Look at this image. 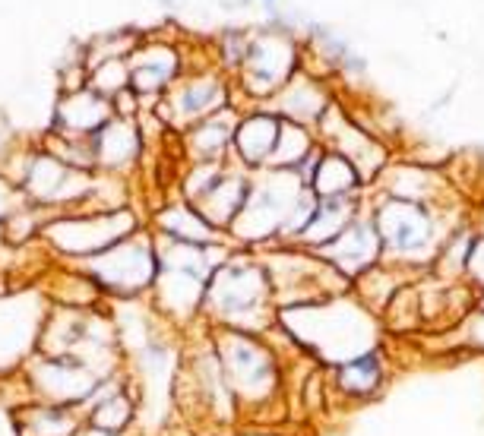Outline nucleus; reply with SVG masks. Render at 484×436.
Here are the masks:
<instances>
[{
	"instance_id": "nucleus-4",
	"label": "nucleus",
	"mask_w": 484,
	"mask_h": 436,
	"mask_svg": "<svg viewBox=\"0 0 484 436\" xmlns=\"http://www.w3.org/2000/svg\"><path fill=\"white\" fill-rule=\"evenodd\" d=\"M386 379H390V360L383 348L364 351L345 364L330 367V392H336L342 405H361V401L377 398Z\"/></svg>"
},
{
	"instance_id": "nucleus-5",
	"label": "nucleus",
	"mask_w": 484,
	"mask_h": 436,
	"mask_svg": "<svg viewBox=\"0 0 484 436\" xmlns=\"http://www.w3.org/2000/svg\"><path fill=\"white\" fill-rule=\"evenodd\" d=\"M326 260L332 263V269L351 282L361 278L364 272H371L377 265L380 253H383V243H380V231L377 224H364V222H351L342 234L332 243H326Z\"/></svg>"
},
{
	"instance_id": "nucleus-7",
	"label": "nucleus",
	"mask_w": 484,
	"mask_h": 436,
	"mask_svg": "<svg viewBox=\"0 0 484 436\" xmlns=\"http://www.w3.org/2000/svg\"><path fill=\"white\" fill-rule=\"evenodd\" d=\"M19 436H77L83 427V411L64 405H26L16 411Z\"/></svg>"
},
{
	"instance_id": "nucleus-11",
	"label": "nucleus",
	"mask_w": 484,
	"mask_h": 436,
	"mask_svg": "<svg viewBox=\"0 0 484 436\" xmlns=\"http://www.w3.org/2000/svg\"><path fill=\"white\" fill-rule=\"evenodd\" d=\"M77 436H120V433H108V430H101V427L83 424V427H79V433H77Z\"/></svg>"
},
{
	"instance_id": "nucleus-10",
	"label": "nucleus",
	"mask_w": 484,
	"mask_h": 436,
	"mask_svg": "<svg viewBox=\"0 0 484 436\" xmlns=\"http://www.w3.org/2000/svg\"><path fill=\"white\" fill-rule=\"evenodd\" d=\"M459 329H462V342L484 351V313H475V316L468 319L466 326H459Z\"/></svg>"
},
{
	"instance_id": "nucleus-13",
	"label": "nucleus",
	"mask_w": 484,
	"mask_h": 436,
	"mask_svg": "<svg viewBox=\"0 0 484 436\" xmlns=\"http://www.w3.org/2000/svg\"><path fill=\"white\" fill-rule=\"evenodd\" d=\"M475 313H484V291H478V297H475Z\"/></svg>"
},
{
	"instance_id": "nucleus-8",
	"label": "nucleus",
	"mask_w": 484,
	"mask_h": 436,
	"mask_svg": "<svg viewBox=\"0 0 484 436\" xmlns=\"http://www.w3.org/2000/svg\"><path fill=\"white\" fill-rule=\"evenodd\" d=\"M130 420H133V398L124 389H114L111 395H105L99 405H92L86 411V424L101 427V430H108V433H120Z\"/></svg>"
},
{
	"instance_id": "nucleus-1",
	"label": "nucleus",
	"mask_w": 484,
	"mask_h": 436,
	"mask_svg": "<svg viewBox=\"0 0 484 436\" xmlns=\"http://www.w3.org/2000/svg\"><path fill=\"white\" fill-rule=\"evenodd\" d=\"M225 379L237 398L241 418H263L285 398V360L269 335L215 329L209 326Z\"/></svg>"
},
{
	"instance_id": "nucleus-12",
	"label": "nucleus",
	"mask_w": 484,
	"mask_h": 436,
	"mask_svg": "<svg viewBox=\"0 0 484 436\" xmlns=\"http://www.w3.org/2000/svg\"><path fill=\"white\" fill-rule=\"evenodd\" d=\"M231 436H285V433H272V430H247V433H231Z\"/></svg>"
},
{
	"instance_id": "nucleus-6",
	"label": "nucleus",
	"mask_w": 484,
	"mask_h": 436,
	"mask_svg": "<svg viewBox=\"0 0 484 436\" xmlns=\"http://www.w3.org/2000/svg\"><path fill=\"white\" fill-rule=\"evenodd\" d=\"M380 243L399 260H415L427 247V215L415 202H396L386 218L380 215L377 222Z\"/></svg>"
},
{
	"instance_id": "nucleus-2",
	"label": "nucleus",
	"mask_w": 484,
	"mask_h": 436,
	"mask_svg": "<svg viewBox=\"0 0 484 436\" xmlns=\"http://www.w3.org/2000/svg\"><path fill=\"white\" fill-rule=\"evenodd\" d=\"M272 301V282L260 265H225L209 278L203 313L215 329L269 335L278 323Z\"/></svg>"
},
{
	"instance_id": "nucleus-9",
	"label": "nucleus",
	"mask_w": 484,
	"mask_h": 436,
	"mask_svg": "<svg viewBox=\"0 0 484 436\" xmlns=\"http://www.w3.org/2000/svg\"><path fill=\"white\" fill-rule=\"evenodd\" d=\"M276 124L272 120H254L241 130V152L247 159H266L276 146Z\"/></svg>"
},
{
	"instance_id": "nucleus-3",
	"label": "nucleus",
	"mask_w": 484,
	"mask_h": 436,
	"mask_svg": "<svg viewBox=\"0 0 484 436\" xmlns=\"http://www.w3.org/2000/svg\"><path fill=\"white\" fill-rule=\"evenodd\" d=\"M177 383H181L177 392L187 401V411L203 427H209V430H231L241 420V408H237L235 392H231L228 379H225L222 360L215 354L209 332L187 351Z\"/></svg>"
}]
</instances>
